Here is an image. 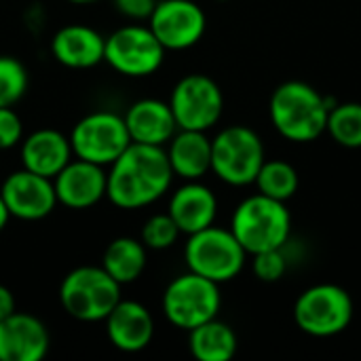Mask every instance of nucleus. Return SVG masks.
<instances>
[{"instance_id": "obj_10", "label": "nucleus", "mask_w": 361, "mask_h": 361, "mask_svg": "<svg viewBox=\"0 0 361 361\" xmlns=\"http://www.w3.org/2000/svg\"><path fill=\"white\" fill-rule=\"evenodd\" d=\"M163 59L165 47L152 34L150 25L129 23L106 36L104 61L123 76H150L163 66Z\"/></svg>"}, {"instance_id": "obj_31", "label": "nucleus", "mask_w": 361, "mask_h": 361, "mask_svg": "<svg viewBox=\"0 0 361 361\" xmlns=\"http://www.w3.org/2000/svg\"><path fill=\"white\" fill-rule=\"evenodd\" d=\"M17 311L15 307V296L6 286H0V322L6 319L8 315H13Z\"/></svg>"}, {"instance_id": "obj_27", "label": "nucleus", "mask_w": 361, "mask_h": 361, "mask_svg": "<svg viewBox=\"0 0 361 361\" xmlns=\"http://www.w3.org/2000/svg\"><path fill=\"white\" fill-rule=\"evenodd\" d=\"M180 235L182 233L169 214H154L142 226V243L146 245V250H154V252L169 250Z\"/></svg>"}, {"instance_id": "obj_23", "label": "nucleus", "mask_w": 361, "mask_h": 361, "mask_svg": "<svg viewBox=\"0 0 361 361\" xmlns=\"http://www.w3.org/2000/svg\"><path fill=\"white\" fill-rule=\"evenodd\" d=\"M102 269L121 286L137 281L146 269V245L133 237L110 241L102 258Z\"/></svg>"}, {"instance_id": "obj_33", "label": "nucleus", "mask_w": 361, "mask_h": 361, "mask_svg": "<svg viewBox=\"0 0 361 361\" xmlns=\"http://www.w3.org/2000/svg\"><path fill=\"white\" fill-rule=\"evenodd\" d=\"M74 4H89V2H97V0H70Z\"/></svg>"}, {"instance_id": "obj_9", "label": "nucleus", "mask_w": 361, "mask_h": 361, "mask_svg": "<svg viewBox=\"0 0 361 361\" xmlns=\"http://www.w3.org/2000/svg\"><path fill=\"white\" fill-rule=\"evenodd\" d=\"M72 154L76 159L110 167L131 144L125 118L110 110L85 114L70 133Z\"/></svg>"}, {"instance_id": "obj_25", "label": "nucleus", "mask_w": 361, "mask_h": 361, "mask_svg": "<svg viewBox=\"0 0 361 361\" xmlns=\"http://www.w3.org/2000/svg\"><path fill=\"white\" fill-rule=\"evenodd\" d=\"M326 131L330 137L349 150L361 148V104L360 102H345L334 104L328 114Z\"/></svg>"}, {"instance_id": "obj_22", "label": "nucleus", "mask_w": 361, "mask_h": 361, "mask_svg": "<svg viewBox=\"0 0 361 361\" xmlns=\"http://www.w3.org/2000/svg\"><path fill=\"white\" fill-rule=\"evenodd\" d=\"M188 349L199 361H228L237 353L235 330L218 317L188 332Z\"/></svg>"}, {"instance_id": "obj_19", "label": "nucleus", "mask_w": 361, "mask_h": 361, "mask_svg": "<svg viewBox=\"0 0 361 361\" xmlns=\"http://www.w3.org/2000/svg\"><path fill=\"white\" fill-rule=\"evenodd\" d=\"M167 214L173 218L182 235H192L216 222L218 199L209 186L199 180H188L171 195Z\"/></svg>"}, {"instance_id": "obj_7", "label": "nucleus", "mask_w": 361, "mask_h": 361, "mask_svg": "<svg viewBox=\"0 0 361 361\" xmlns=\"http://www.w3.org/2000/svg\"><path fill=\"white\" fill-rule=\"evenodd\" d=\"M161 307L171 326L190 332L192 328L218 317L222 307L220 283L188 271L169 281L163 292Z\"/></svg>"}, {"instance_id": "obj_1", "label": "nucleus", "mask_w": 361, "mask_h": 361, "mask_svg": "<svg viewBox=\"0 0 361 361\" xmlns=\"http://www.w3.org/2000/svg\"><path fill=\"white\" fill-rule=\"evenodd\" d=\"M171 180L173 171L163 146L131 142L110 165L106 197L118 209H142L157 203Z\"/></svg>"}, {"instance_id": "obj_2", "label": "nucleus", "mask_w": 361, "mask_h": 361, "mask_svg": "<svg viewBox=\"0 0 361 361\" xmlns=\"http://www.w3.org/2000/svg\"><path fill=\"white\" fill-rule=\"evenodd\" d=\"M332 99L302 80L281 82L269 102V116L275 131L290 142H313L326 133Z\"/></svg>"}, {"instance_id": "obj_14", "label": "nucleus", "mask_w": 361, "mask_h": 361, "mask_svg": "<svg viewBox=\"0 0 361 361\" xmlns=\"http://www.w3.org/2000/svg\"><path fill=\"white\" fill-rule=\"evenodd\" d=\"M106 184L108 171L102 165L76 157L53 178L57 203L70 209H89L97 205L106 197Z\"/></svg>"}, {"instance_id": "obj_32", "label": "nucleus", "mask_w": 361, "mask_h": 361, "mask_svg": "<svg viewBox=\"0 0 361 361\" xmlns=\"http://www.w3.org/2000/svg\"><path fill=\"white\" fill-rule=\"evenodd\" d=\"M8 220H11V214H8V209H6V205H4V201L0 197V231H4Z\"/></svg>"}, {"instance_id": "obj_20", "label": "nucleus", "mask_w": 361, "mask_h": 361, "mask_svg": "<svg viewBox=\"0 0 361 361\" xmlns=\"http://www.w3.org/2000/svg\"><path fill=\"white\" fill-rule=\"evenodd\" d=\"M72 159L70 137L57 129H36L21 140V165L38 176L53 180Z\"/></svg>"}, {"instance_id": "obj_21", "label": "nucleus", "mask_w": 361, "mask_h": 361, "mask_svg": "<svg viewBox=\"0 0 361 361\" xmlns=\"http://www.w3.org/2000/svg\"><path fill=\"white\" fill-rule=\"evenodd\" d=\"M167 159L173 176L188 180H201L212 171V140L205 131L178 129L167 142Z\"/></svg>"}, {"instance_id": "obj_15", "label": "nucleus", "mask_w": 361, "mask_h": 361, "mask_svg": "<svg viewBox=\"0 0 361 361\" xmlns=\"http://www.w3.org/2000/svg\"><path fill=\"white\" fill-rule=\"evenodd\" d=\"M49 347V330L38 317L15 311L0 322V361H40Z\"/></svg>"}, {"instance_id": "obj_5", "label": "nucleus", "mask_w": 361, "mask_h": 361, "mask_svg": "<svg viewBox=\"0 0 361 361\" xmlns=\"http://www.w3.org/2000/svg\"><path fill=\"white\" fill-rule=\"evenodd\" d=\"M247 252L235 239L231 228L216 224L188 235L184 247V260L188 271L212 279L216 283L233 281L245 267Z\"/></svg>"}, {"instance_id": "obj_4", "label": "nucleus", "mask_w": 361, "mask_h": 361, "mask_svg": "<svg viewBox=\"0 0 361 361\" xmlns=\"http://www.w3.org/2000/svg\"><path fill=\"white\" fill-rule=\"evenodd\" d=\"M121 283H116L102 267H78L70 271L59 286V302L63 311L87 324L104 322L121 300Z\"/></svg>"}, {"instance_id": "obj_16", "label": "nucleus", "mask_w": 361, "mask_h": 361, "mask_svg": "<svg viewBox=\"0 0 361 361\" xmlns=\"http://www.w3.org/2000/svg\"><path fill=\"white\" fill-rule=\"evenodd\" d=\"M104 322L110 345L123 353H140L152 343L154 319L142 302L121 298Z\"/></svg>"}, {"instance_id": "obj_3", "label": "nucleus", "mask_w": 361, "mask_h": 361, "mask_svg": "<svg viewBox=\"0 0 361 361\" xmlns=\"http://www.w3.org/2000/svg\"><path fill=\"white\" fill-rule=\"evenodd\" d=\"M231 233L247 256L267 250H281L292 233V216L283 201L256 192L235 207Z\"/></svg>"}, {"instance_id": "obj_6", "label": "nucleus", "mask_w": 361, "mask_h": 361, "mask_svg": "<svg viewBox=\"0 0 361 361\" xmlns=\"http://www.w3.org/2000/svg\"><path fill=\"white\" fill-rule=\"evenodd\" d=\"M264 161L260 135L245 125L224 127L212 140V171L228 186L254 184Z\"/></svg>"}, {"instance_id": "obj_28", "label": "nucleus", "mask_w": 361, "mask_h": 361, "mask_svg": "<svg viewBox=\"0 0 361 361\" xmlns=\"http://www.w3.org/2000/svg\"><path fill=\"white\" fill-rule=\"evenodd\" d=\"M252 271L256 275V279L264 281V283H275L279 281L286 271H288V258L281 250H267L260 254L252 256Z\"/></svg>"}, {"instance_id": "obj_8", "label": "nucleus", "mask_w": 361, "mask_h": 361, "mask_svg": "<svg viewBox=\"0 0 361 361\" xmlns=\"http://www.w3.org/2000/svg\"><path fill=\"white\" fill-rule=\"evenodd\" d=\"M353 319L351 294L336 283H317L307 288L294 302L296 326L315 338L343 334Z\"/></svg>"}, {"instance_id": "obj_26", "label": "nucleus", "mask_w": 361, "mask_h": 361, "mask_svg": "<svg viewBox=\"0 0 361 361\" xmlns=\"http://www.w3.org/2000/svg\"><path fill=\"white\" fill-rule=\"evenodd\" d=\"M27 91V72L13 55H0V108L15 106Z\"/></svg>"}, {"instance_id": "obj_30", "label": "nucleus", "mask_w": 361, "mask_h": 361, "mask_svg": "<svg viewBox=\"0 0 361 361\" xmlns=\"http://www.w3.org/2000/svg\"><path fill=\"white\" fill-rule=\"evenodd\" d=\"M112 2L121 15H125L127 19H133V21L148 19L157 6V0H112Z\"/></svg>"}, {"instance_id": "obj_34", "label": "nucleus", "mask_w": 361, "mask_h": 361, "mask_svg": "<svg viewBox=\"0 0 361 361\" xmlns=\"http://www.w3.org/2000/svg\"><path fill=\"white\" fill-rule=\"evenodd\" d=\"M220 2H224V0H220Z\"/></svg>"}, {"instance_id": "obj_11", "label": "nucleus", "mask_w": 361, "mask_h": 361, "mask_svg": "<svg viewBox=\"0 0 361 361\" xmlns=\"http://www.w3.org/2000/svg\"><path fill=\"white\" fill-rule=\"evenodd\" d=\"M169 108L176 116L178 129L207 131L222 116L224 95L212 76L195 72L176 82L169 95Z\"/></svg>"}, {"instance_id": "obj_29", "label": "nucleus", "mask_w": 361, "mask_h": 361, "mask_svg": "<svg viewBox=\"0 0 361 361\" xmlns=\"http://www.w3.org/2000/svg\"><path fill=\"white\" fill-rule=\"evenodd\" d=\"M23 140V123L13 106L0 108V150H11Z\"/></svg>"}, {"instance_id": "obj_12", "label": "nucleus", "mask_w": 361, "mask_h": 361, "mask_svg": "<svg viewBox=\"0 0 361 361\" xmlns=\"http://www.w3.org/2000/svg\"><path fill=\"white\" fill-rule=\"evenodd\" d=\"M148 25L165 51H184L203 38L207 17L195 0H157Z\"/></svg>"}, {"instance_id": "obj_18", "label": "nucleus", "mask_w": 361, "mask_h": 361, "mask_svg": "<svg viewBox=\"0 0 361 361\" xmlns=\"http://www.w3.org/2000/svg\"><path fill=\"white\" fill-rule=\"evenodd\" d=\"M106 38L91 25L70 23L55 32L51 40L53 57L70 70H89L104 61Z\"/></svg>"}, {"instance_id": "obj_17", "label": "nucleus", "mask_w": 361, "mask_h": 361, "mask_svg": "<svg viewBox=\"0 0 361 361\" xmlns=\"http://www.w3.org/2000/svg\"><path fill=\"white\" fill-rule=\"evenodd\" d=\"M131 142L148 144V146H167V142L176 135L178 123L169 108V102L144 97L129 106L123 114Z\"/></svg>"}, {"instance_id": "obj_24", "label": "nucleus", "mask_w": 361, "mask_h": 361, "mask_svg": "<svg viewBox=\"0 0 361 361\" xmlns=\"http://www.w3.org/2000/svg\"><path fill=\"white\" fill-rule=\"evenodd\" d=\"M254 184L258 186V192L260 195H267L271 199H277V201H290L296 190H298V184H300V178H298V171L292 163L288 161H264Z\"/></svg>"}, {"instance_id": "obj_13", "label": "nucleus", "mask_w": 361, "mask_h": 361, "mask_svg": "<svg viewBox=\"0 0 361 361\" xmlns=\"http://www.w3.org/2000/svg\"><path fill=\"white\" fill-rule=\"evenodd\" d=\"M0 197L11 218L25 222H36L51 216L57 205L53 180L38 176L25 167L4 178L0 186Z\"/></svg>"}]
</instances>
